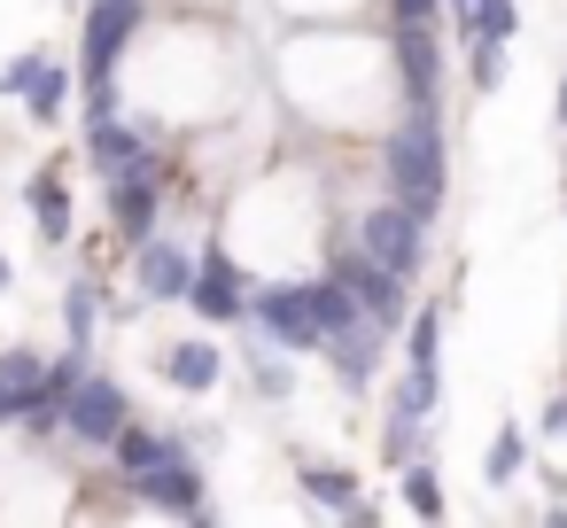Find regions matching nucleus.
I'll use <instances>...</instances> for the list:
<instances>
[{"instance_id":"obj_9","label":"nucleus","mask_w":567,"mask_h":528,"mask_svg":"<svg viewBox=\"0 0 567 528\" xmlns=\"http://www.w3.org/2000/svg\"><path fill=\"white\" fill-rule=\"evenodd\" d=\"M187 280H195V257H187L172 234L133 241V288H141L148 303H187Z\"/></svg>"},{"instance_id":"obj_22","label":"nucleus","mask_w":567,"mask_h":528,"mask_svg":"<svg viewBox=\"0 0 567 528\" xmlns=\"http://www.w3.org/2000/svg\"><path fill=\"white\" fill-rule=\"evenodd\" d=\"M520 458H528V435L505 420V427L489 435V451H482V482H497V489H505V482H520Z\"/></svg>"},{"instance_id":"obj_15","label":"nucleus","mask_w":567,"mask_h":528,"mask_svg":"<svg viewBox=\"0 0 567 528\" xmlns=\"http://www.w3.org/2000/svg\"><path fill=\"white\" fill-rule=\"evenodd\" d=\"M443 9H451V32H458V48H474V40H513L520 32V9H513V0H443Z\"/></svg>"},{"instance_id":"obj_16","label":"nucleus","mask_w":567,"mask_h":528,"mask_svg":"<svg viewBox=\"0 0 567 528\" xmlns=\"http://www.w3.org/2000/svg\"><path fill=\"white\" fill-rule=\"evenodd\" d=\"M71 164H48L32 187H24V203H32V218H40V234L48 241H71V179H63Z\"/></svg>"},{"instance_id":"obj_35","label":"nucleus","mask_w":567,"mask_h":528,"mask_svg":"<svg viewBox=\"0 0 567 528\" xmlns=\"http://www.w3.org/2000/svg\"><path fill=\"white\" fill-rule=\"evenodd\" d=\"M559 125H567V79H559Z\"/></svg>"},{"instance_id":"obj_11","label":"nucleus","mask_w":567,"mask_h":528,"mask_svg":"<svg viewBox=\"0 0 567 528\" xmlns=\"http://www.w3.org/2000/svg\"><path fill=\"white\" fill-rule=\"evenodd\" d=\"M187 303L203 311V319H249V296H241V272H234V257L226 249H203V265H195V280H187Z\"/></svg>"},{"instance_id":"obj_31","label":"nucleus","mask_w":567,"mask_h":528,"mask_svg":"<svg viewBox=\"0 0 567 528\" xmlns=\"http://www.w3.org/2000/svg\"><path fill=\"white\" fill-rule=\"evenodd\" d=\"M443 0H389V24H435Z\"/></svg>"},{"instance_id":"obj_8","label":"nucleus","mask_w":567,"mask_h":528,"mask_svg":"<svg viewBox=\"0 0 567 528\" xmlns=\"http://www.w3.org/2000/svg\"><path fill=\"white\" fill-rule=\"evenodd\" d=\"M86 164L102 172V179H133V172H156V179H172L164 164H156V148L125 125V117H94L86 125Z\"/></svg>"},{"instance_id":"obj_25","label":"nucleus","mask_w":567,"mask_h":528,"mask_svg":"<svg viewBox=\"0 0 567 528\" xmlns=\"http://www.w3.org/2000/svg\"><path fill=\"white\" fill-rule=\"evenodd\" d=\"M404 505H412L420 520H443V474L412 458V466H404Z\"/></svg>"},{"instance_id":"obj_6","label":"nucleus","mask_w":567,"mask_h":528,"mask_svg":"<svg viewBox=\"0 0 567 528\" xmlns=\"http://www.w3.org/2000/svg\"><path fill=\"white\" fill-rule=\"evenodd\" d=\"M125 420H133V404H125V389L102 381V373H86V381L63 396V427H71L79 443H94V451H110V443L125 435Z\"/></svg>"},{"instance_id":"obj_17","label":"nucleus","mask_w":567,"mask_h":528,"mask_svg":"<svg viewBox=\"0 0 567 528\" xmlns=\"http://www.w3.org/2000/svg\"><path fill=\"white\" fill-rule=\"evenodd\" d=\"M110 451H117V474L133 482V474H148V466H164V458H179V451H187V435H156V427H141V420H125V435H117Z\"/></svg>"},{"instance_id":"obj_27","label":"nucleus","mask_w":567,"mask_h":528,"mask_svg":"<svg viewBox=\"0 0 567 528\" xmlns=\"http://www.w3.org/2000/svg\"><path fill=\"white\" fill-rule=\"evenodd\" d=\"M40 63H48L40 48H24L17 63H0V102H9V94H32V79H40Z\"/></svg>"},{"instance_id":"obj_1","label":"nucleus","mask_w":567,"mask_h":528,"mask_svg":"<svg viewBox=\"0 0 567 528\" xmlns=\"http://www.w3.org/2000/svg\"><path fill=\"white\" fill-rule=\"evenodd\" d=\"M381 179H389V203H404L420 226H435L443 187H451V148H443L435 102H404V117L381 133Z\"/></svg>"},{"instance_id":"obj_13","label":"nucleus","mask_w":567,"mask_h":528,"mask_svg":"<svg viewBox=\"0 0 567 528\" xmlns=\"http://www.w3.org/2000/svg\"><path fill=\"white\" fill-rule=\"evenodd\" d=\"M396 71H404V94H412V102H435V86H443V48H435L427 24H396Z\"/></svg>"},{"instance_id":"obj_32","label":"nucleus","mask_w":567,"mask_h":528,"mask_svg":"<svg viewBox=\"0 0 567 528\" xmlns=\"http://www.w3.org/2000/svg\"><path fill=\"white\" fill-rule=\"evenodd\" d=\"M536 435H567V396H551V404H544V420H536Z\"/></svg>"},{"instance_id":"obj_5","label":"nucleus","mask_w":567,"mask_h":528,"mask_svg":"<svg viewBox=\"0 0 567 528\" xmlns=\"http://www.w3.org/2000/svg\"><path fill=\"white\" fill-rule=\"evenodd\" d=\"M358 249H373L389 272H404V280H412V272L427 265V226H420L404 203H381V210H365V218H358Z\"/></svg>"},{"instance_id":"obj_10","label":"nucleus","mask_w":567,"mask_h":528,"mask_svg":"<svg viewBox=\"0 0 567 528\" xmlns=\"http://www.w3.org/2000/svg\"><path fill=\"white\" fill-rule=\"evenodd\" d=\"M133 497H148L156 513H187V520H203L210 513V489H203V466L179 451V458H164V466H148V474H133Z\"/></svg>"},{"instance_id":"obj_14","label":"nucleus","mask_w":567,"mask_h":528,"mask_svg":"<svg viewBox=\"0 0 567 528\" xmlns=\"http://www.w3.org/2000/svg\"><path fill=\"white\" fill-rule=\"evenodd\" d=\"M381 319H358V327H342L334 342H327V358H334V381L342 389H373V358H381Z\"/></svg>"},{"instance_id":"obj_23","label":"nucleus","mask_w":567,"mask_h":528,"mask_svg":"<svg viewBox=\"0 0 567 528\" xmlns=\"http://www.w3.org/2000/svg\"><path fill=\"white\" fill-rule=\"evenodd\" d=\"M296 482H303V497H311V505H334V513H350V505H358V474H350V466H303Z\"/></svg>"},{"instance_id":"obj_28","label":"nucleus","mask_w":567,"mask_h":528,"mask_svg":"<svg viewBox=\"0 0 567 528\" xmlns=\"http://www.w3.org/2000/svg\"><path fill=\"white\" fill-rule=\"evenodd\" d=\"M48 373V358L40 350H0V381H9V389H32Z\"/></svg>"},{"instance_id":"obj_21","label":"nucleus","mask_w":567,"mask_h":528,"mask_svg":"<svg viewBox=\"0 0 567 528\" xmlns=\"http://www.w3.org/2000/svg\"><path fill=\"white\" fill-rule=\"evenodd\" d=\"M63 102H71V71H63V63H40V79H32V94H24L32 125H63Z\"/></svg>"},{"instance_id":"obj_20","label":"nucleus","mask_w":567,"mask_h":528,"mask_svg":"<svg viewBox=\"0 0 567 528\" xmlns=\"http://www.w3.org/2000/svg\"><path fill=\"white\" fill-rule=\"evenodd\" d=\"M427 451V412H412V404H389V427H381V458L389 466H412Z\"/></svg>"},{"instance_id":"obj_12","label":"nucleus","mask_w":567,"mask_h":528,"mask_svg":"<svg viewBox=\"0 0 567 528\" xmlns=\"http://www.w3.org/2000/svg\"><path fill=\"white\" fill-rule=\"evenodd\" d=\"M156 203H164V179H156V172L110 179V226H117V241H125V249L156 234Z\"/></svg>"},{"instance_id":"obj_19","label":"nucleus","mask_w":567,"mask_h":528,"mask_svg":"<svg viewBox=\"0 0 567 528\" xmlns=\"http://www.w3.org/2000/svg\"><path fill=\"white\" fill-rule=\"evenodd\" d=\"M303 296H311V319H319V334H327V342H334L342 327H358V319H365V311H358V296H350L334 272H327V280H303Z\"/></svg>"},{"instance_id":"obj_7","label":"nucleus","mask_w":567,"mask_h":528,"mask_svg":"<svg viewBox=\"0 0 567 528\" xmlns=\"http://www.w3.org/2000/svg\"><path fill=\"white\" fill-rule=\"evenodd\" d=\"M249 327H265L280 350H327V334H319V319H311L303 280H288V288H257V296H249Z\"/></svg>"},{"instance_id":"obj_18","label":"nucleus","mask_w":567,"mask_h":528,"mask_svg":"<svg viewBox=\"0 0 567 528\" xmlns=\"http://www.w3.org/2000/svg\"><path fill=\"white\" fill-rule=\"evenodd\" d=\"M218 373H226V350H210V342H172L164 350V381L172 389H218Z\"/></svg>"},{"instance_id":"obj_26","label":"nucleus","mask_w":567,"mask_h":528,"mask_svg":"<svg viewBox=\"0 0 567 528\" xmlns=\"http://www.w3.org/2000/svg\"><path fill=\"white\" fill-rule=\"evenodd\" d=\"M466 79H474V94H497L505 86V48L497 40H474L466 48Z\"/></svg>"},{"instance_id":"obj_33","label":"nucleus","mask_w":567,"mask_h":528,"mask_svg":"<svg viewBox=\"0 0 567 528\" xmlns=\"http://www.w3.org/2000/svg\"><path fill=\"white\" fill-rule=\"evenodd\" d=\"M0 420H17V389L9 381H0Z\"/></svg>"},{"instance_id":"obj_34","label":"nucleus","mask_w":567,"mask_h":528,"mask_svg":"<svg viewBox=\"0 0 567 528\" xmlns=\"http://www.w3.org/2000/svg\"><path fill=\"white\" fill-rule=\"evenodd\" d=\"M0 296H9V249H0Z\"/></svg>"},{"instance_id":"obj_3","label":"nucleus","mask_w":567,"mask_h":528,"mask_svg":"<svg viewBox=\"0 0 567 528\" xmlns=\"http://www.w3.org/2000/svg\"><path fill=\"white\" fill-rule=\"evenodd\" d=\"M404 381H396V396L389 404H412V412H435L443 404V303H427V311H412V342H404Z\"/></svg>"},{"instance_id":"obj_4","label":"nucleus","mask_w":567,"mask_h":528,"mask_svg":"<svg viewBox=\"0 0 567 528\" xmlns=\"http://www.w3.org/2000/svg\"><path fill=\"white\" fill-rule=\"evenodd\" d=\"M133 32H141V0H94L79 32V79H117Z\"/></svg>"},{"instance_id":"obj_24","label":"nucleus","mask_w":567,"mask_h":528,"mask_svg":"<svg viewBox=\"0 0 567 528\" xmlns=\"http://www.w3.org/2000/svg\"><path fill=\"white\" fill-rule=\"evenodd\" d=\"M94 319H102V288H94V280H79V288L63 296V327H71V342H86V350H94Z\"/></svg>"},{"instance_id":"obj_2","label":"nucleus","mask_w":567,"mask_h":528,"mask_svg":"<svg viewBox=\"0 0 567 528\" xmlns=\"http://www.w3.org/2000/svg\"><path fill=\"white\" fill-rule=\"evenodd\" d=\"M350 296H358V311L365 319H381V327H404L412 319V280L404 272H389L373 249H334V265H327Z\"/></svg>"},{"instance_id":"obj_30","label":"nucleus","mask_w":567,"mask_h":528,"mask_svg":"<svg viewBox=\"0 0 567 528\" xmlns=\"http://www.w3.org/2000/svg\"><path fill=\"white\" fill-rule=\"evenodd\" d=\"M94 117H117V79H86V125Z\"/></svg>"},{"instance_id":"obj_29","label":"nucleus","mask_w":567,"mask_h":528,"mask_svg":"<svg viewBox=\"0 0 567 528\" xmlns=\"http://www.w3.org/2000/svg\"><path fill=\"white\" fill-rule=\"evenodd\" d=\"M249 373H257V396H272V404H280V396H296V373H288L280 358H257Z\"/></svg>"}]
</instances>
